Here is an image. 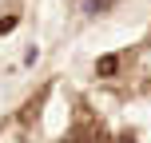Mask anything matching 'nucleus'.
Returning a JSON list of instances; mask_svg holds the SVG:
<instances>
[{"instance_id":"f257e3e1","label":"nucleus","mask_w":151,"mask_h":143,"mask_svg":"<svg viewBox=\"0 0 151 143\" xmlns=\"http://www.w3.org/2000/svg\"><path fill=\"white\" fill-rule=\"evenodd\" d=\"M44 96H48V88H44V91H36V96H32L28 103L20 107V115H16V119H20V123H32V119H36V111L44 107Z\"/></svg>"},{"instance_id":"f03ea898","label":"nucleus","mask_w":151,"mask_h":143,"mask_svg":"<svg viewBox=\"0 0 151 143\" xmlns=\"http://www.w3.org/2000/svg\"><path fill=\"white\" fill-rule=\"evenodd\" d=\"M115 68H119V56H99V60H96V72L99 75H115Z\"/></svg>"},{"instance_id":"7ed1b4c3","label":"nucleus","mask_w":151,"mask_h":143,"mask_svg":"<svg viewBox=\"0 0 151 143\" xmlns=\"http://www.w3.org/2000/svg\"><path fill=\"white\" fill-rule=\"evenodd\" d=\"M16 28V16H4V20H0V36H4V32H12Z\"/></svg>"},{"instance_id":"20e7f679","label":"nucleus","mask_w":151,"mask_h":143,"mask_svg":"<svg viewBox=\"0 0 151 143\" xmlns=\"http://www.w3.org/2000/svg\"><path fill=\"white\" fill-rule=\"evenodd\" d=\"M107 4H111V0H91V4H88V12H104Z\"/></svg>"}]
</instances>
